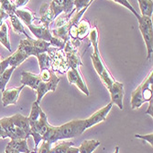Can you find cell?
Masks as SVG:
<instances>
[{
  "mask_svg": "<svg viewBox=\"0 0 153 153\" xmlns=\"http://www.w3.org/2000/svg\"><path fill=\"white\" fill-rule=\"evenodd\" d=\"M24 85H21L20 87L18 88H11V89H7L4 91H2V103L3 106L7 107L11 104H16L19 94L21 90L24 89Z\"/></svg>",
  "mask_w": 153,
  "mask_h": 153,
  "instance_id": "obj_14",
  "label": "cell"
},
{
  "mask_svg": "<svg viewBox=\"0 0 153 153\" xmlns=\"http://www.w3.org/2000/svg\"><path fill=\"white\" fill-rule=\"evenodd\" d=\"M100 141L96 139L85 140L79 148V153H93L97 147L100 146Z\"/></svg>",
  "mask_w": 153,
  "mask_h": 153,
  "instance_id": "obj_21",
  "label": "cell"
},
{
  "mask_svg": "<svg viewBox=\"0 0 153 153\" xmlns=\"http://www.w3.org/2000/svg\"><path fill=\"white\" fill-rule=\"evenodd\" d=\"M37 58L39 61L40 70H43V69H51L52 61H51V57L48 54V53L39 54L37 57Z\"/></svg>",
  "mask_w": 153,
  "mask_h": 153,
  "instance_id": "obj_25",
  "label": "cell"
},
{
  "mask_svg": "<svg viewBox=\"0 0 153 153\" xmlns=\"http://www.w3.org/2000/svg\"><path fill=\"white\" fill-rule=\"evenodd\" d=\"M17 67L16 66H10L7 67L5 71H3L0 74V90L4 91L6 90V86L7 84V82L9 81L14 70H15Z\"/></svg>",
  "mask_w": 153,
  "mask_h": 153,
  "instance_id": "obj_24",
  "label": "cell"
},
{
  "mask_svg": "<svg viewBox=\"0 0 153 153\" xmlns=\"http://www.w3.org/2000/svg\"><path fill=\"white\" fill-rule=\"evenodd\" d=\"M60 78L53 79L51 81H44L40 78L39 74L36 75L31 72H22L20 82L24 86H27L37 92L36 102L39 104L43 96L49 91H55L57 89Z\"/></svg>",
  "mask_w": 153,
  "mask_h": 153,
  "instance_id": "obj_3",
  "label": "cell"
},
{
  "mask_svg": "<svg viewBox=\"0 0 153 153\" xmlns=\"http://www.w3.org/2000/svg\"><path fill=\"white\" fill-rule=\"evenodd\" d=\"M9 118L15 126L22 129L27 135L30 136V126L29 117H26L20 114H16L10 116Z\"/></svg>",
  "mask_w": 153,
  "mask_h": 153,
  "instance_id": "obj_15",
  "label": "cell"
},
{
  "mask_svg": "<svg viewBox=\"0 0 153 153\" xmlns=\"http://www.w3.org/2000/svg\"><path fill=\"white\" fill-rule=\"evenodd\" d=\"M16 16L20 19L26 26H29L30 24L33 23L34 20H37L39 18H36L32 11H30L29 8H17L15 11Z\"/></svg>",
  "mask_w": 153,
  "mask_h": 153,
  "instance_id": "obj_16",
  "label": "cell"
},
{
  "mask_svg": "<svg viewBox=\"0 0 153 153\" xmlns=\"http://www.w3.org/2000/svg\"><path fill=\"white\" fill-rule=\"evenodd\" d=\"M0 44L5 48H7L9 52L12 51L10 41H9V35H8V25L6 22V20L0 25Z\"/></svg>",
  "mask_w": 153,
  "mask_h": 153,
  "instance_id": "obj_17",
  "label": "cell"
},
{
  "mask_svg": "<svg viewBox=\"0 0 153 153\" xmlns=\"http://www.w3.org/2000/svg\"><path fill=\"white\" fill-rule=\"evenodd\" d=\"M113 1H115L116 3H117V4H119V5H122L123 7H125L126 8H128V9H129L134 15L136 16V18L140 15V14H138L136 10H135V8L130 5V3L128 1V0H113Z\"/></svg>",
  "mask_w": 153,
  "mask_h": 153,
  "instance_id": "obj_30",
  "label": "cell"
},
{
  "mask_svg": "<svg viewBox=\"0 0 153 153\" xmlns=\"http://www.w3.org/2000/svg\"><path fill=\"white\" fill-rule=\"evenodd\" d=\"M8 14L6 13L2 8H0V25H1L7 19H8Z\"/></svg>",
  "mask_w": 153,
  "mask_h": 153,
  "instance_id": "obj_34",
  "label": "cell"
},
{
  "mask_svg": "<svg viewBox=\"0 0 153 153\" xmlns=\"http://www.w3.org/2000/svg\"><path fill=\"white\" fill-rule=\"evenodd\" d=\"M138 6L141 12V16L151 18L153 13V2L152 0H137Z\"/></svg>",
  "mask_w": 153,
  "mask_h": 153,
  "instance_id": "obj_22",
  "label": "cell"
},
{
  "mask_svg": "<svg viewBox=\"0 0 153 153\" xmlns=\"http://www.w3.org/2000/svg\"><path fill=\"white\" fill-rule=\"evenodd\" d=\"M107 90L111 96V103H115L120 110H123V98H124V84L121 82L115 80Z\"/></svg>",
  "mask_w": 153,
  "mask_h": 153,
  "instance_id": "obj_11",
  "label": "cell"
},
{
  "mask_svg": "<svg viewBox=\"0 0 153 153\" xmlns=\"http://www.w3.org/2000/svg\"><path fill=\"white\" fill-rule=\"evenodd\" d=\"M91 31V25L88 20L82 19L80 20L77 25V33H78V39L82 41L85 39L87 35H89V32Z\"/></svg>",
  "mask_w": 153,
  "mask_h": 153,
  "instance_id": "obj_20",
  "label": "cell"
},
{
  "mask_svg": "<svg viewBox=\"0 0 153 153\" xmlns=\"http://www.w3.org/2000/svg\"><path fill=\"white\" fill-rule=\"evenodd\" d=\"M114 153H119V147H116L115 152H114Z\"/></svg>",
  "mask_w": 153,
  "mask_h": 153,
  "instance_id": "obj_39",
  "label": "cell"
},
{
  "mask_svg": "<svg viewBox=\"0 0 153 153\" xmlns=\"http://www.w3.org/2000/svg\"><path fill=\"white\" fill-rule=\"evenodd\" d=\"M29 121L30 126V136H33L36 150L40 141H42L43 137L51 129L52 126L49 124L46 114L37 102L32 103Z\"/></svg>",
  "mask_w": 153,
  "mask_h": 153,
  "instance_id": "obj_1",
  "label": "cell"
},
{
  "mask_svg": "<svg viewBox=\"0 0 153 153\" xmlns=\"http://www.w3.org/2000/svg\"><path fill=\"white\" fill-rule=\"evenodd\" d=\"M113 107V103H109L106 106L101 108L100 110L96 111L94 114H93L90 117H88L87 119H85V122H83V131H85L86 129L95 126V124H99L103 121L105 120L107 115L109 114L110 110Z\"/></svg>",
  "mask_w": 153,
  "mask_h": 153,
  "instance_id": "obj_10",
  "label": "cell"
},
{
  "mask_svg": "<svg viewBox=\"0 0 153 153\" xmlns=\"http://www.w3.org/2000/svg\"><path fill=\"white\" fill-rule=\"evenodd\" d=\"M4 153H20V152H19V151H17V150L13 149V148H9V147L7 146V148H6Z\"/></svg>",
  "mask_w": 153,
  "mask_h": 153,
  "instance_id": "obj_38",
  "label": "cell"
},
{
  "mask_svg": "<svg viewBox=\"0 0 153 153\" xmlns=\"http://www.w3.org/2000/svg\"><path fill=\"white\" fill-rule=\"evenodd\" d=\"M9 19H10V21H11V24H12V29L13 31L15 32L16 33L18 34H24L25 36H27V38H31L29 36L24 29V26L22 25V22L20 21V20L16 16L15 13H12V14H9L8 15Z\"/></svg>",
  "mask_w": 153,
  "mask_h": 153,
  "instance_id": "obj_19",
  "label": "cell"
},
{
  "mask_svg": "<svg viewBox=\"0 0 153 153\" xmlns=\"http://www.w3.org/2000/svg\"><path fill=\"white\" fill-rule=\"evenodd\" d=\"M52 1L56 4L64 14H70L74 13V0H52Z\"/></svg>",
  "mask_w": 153,
  "mask_h": 153,
  "instance_id": "obj_23",
  "label": "cell"
},
{
  "mask_svg": "<svg viewBox=\"0 0 153 153\" xmlns=\"http://www.w3.org/2000/svg\"><path fill=\"white\" fill-rule=\"evenodd\" d=\"M66 73H67V78L69 82H70V84H74L78 89L81 90L82 93H85L86 96H89V90L79 69L69 68L66 71Z\"/></svg>",
  "mask_w": 153,
  "mask_h": 153,
  "instance_id": "obj_12",
  "label": "cell"
},
{
  "mask_svg": "<svg viewBox=\"0 0 153 153\" xmlns=\"http://www.w3.org/2000/svg\"><path fill=\"white\" fill-rule=\"evenodd\" d=\"M146 114L150 115L151 117L153 116V103H152V100H150L149 102V107L146 111Z\"/></svg>",
  "mask_w": 153,
  "mask_h": 153,
  "instance_id": "obj_35",
  "label": "cell"
},
{
  "mask_svg": "<svg viewBox=\"0 0 153 153\" xmlns=\"http://www.w3.org/2000/svg\"><path fill=\"white\" fill-rule=\"evenodd\" d=\"M37 153H53V150H52V148H51V144L49 143L48 141L42 140L41 146L38 149Z\"/></svg>",
  "mask_w": 153,
  "mask_h": 153,
  "instance_id": "obj_29",
  "label": "cell"
},
{
  "mask_svg": "<svg viewBox=\"0 0 153 153\" xmlns=\"http://www.w3.org/2000/svg\"><path fill=\"white\" fill-rule=\"evenodd\" d=\"M0 124L2 128L5 130L7 137L10 139H18V138H22V139H27L30 137L29 135H27L22 129L15 126L9 117H3L0 119Z\"/></svg>",
  "mask_w": 153,
  "mask_h": 153,
  "instance_id": "obj_9",
  "label": "cell"
},
{
  "mask_svg": "<svg viewBox=\"0 0 153 153\" xmlns=\"http://www.w3.org/2000/svg\"><path fill=\"white\" fill-rule=\"evenodd\" d=\"M29 1H30V0H16L14 4H15L17 8H21L25 7Z\"/></svg>",
  "mask_w": 153,
  "mask_h": 153,
  "instance_id": "obj_33",
  "label": "cell"
},
{
  "mask_svg": "<svg viewBox=\"0 0 153 153\" xmlns=\"http://www.w3.org/2000/svg\"><path fill=\"white\" fill-rule=\"evenodd\" d=\"M7 136L5 130L2 128L1 124H0V138H7Z\"/></svg>",
  "mask_w": 153,
  "mask_h": 153,
  "instance_id": "obj_37",
  "label": "cell"
},
{
  "mask_svg": "<svg viewBox=\"0 0 153 153\" xmlns=\"http://www.w3.org/2000/svg\"><path fill=\"white\" fill-rule=\"evenodd\" d=\"M83 122L85 119L82 120H73L69 123H66L60 127H54L51 137L49 143L53 144L58 140H64L69 138H74L77 136L82 135L83 132Z\"/></svg>",
  "mask_w": 153,
  "mask_h": 153,
  "instance_id": "obj_4",
  "label": "cell"
},
{
  "mask_svg": "<svg viewBox=\"0 0 153 153\" xmlns=\"http://www.w3.org/2000/svg\"><path fill=\"white\" fill-rule=\"evenodd\" d=\"M66 153H79V148H74V146H71L67 149Z\"/></svg>",
  "mask_w": 153,
  "mask_h": 153,
  "instance_id": "obj_36",
  "label": "cell"
},
{
  "mask_svg": "<svg viewBox=\"0 0 153 153\" xmlns=\"http://www.w3.org/2000/svg\"><path fill=\"white\" fill-rule=\"evenodd\" d=\"M152 82L153 71L151 70L141 84L131 93L130 105L132 110L140 108L143 103L152 100Z\"/></svg>",
  "mask_w": 153,
  "mask_h": 153,
  "instance_id": "obj_5",
  "label": "cell"
},
{
  "mask_svg": "<svg viewBox=\"0 0 153 153\" xmlns=\"http://www.w3.org/2000/svg\"><path fill=\"white\" fill-rule=\"evenodd\" d=\"M0 8H2L8 15L15 13L17 8L11 0H0Z\"/></svg>",
  "mask_w": 153,
  "mask_h": 153,
  "instance_id": "obj_26",
  "label": "cell"
},
{
  "mask_svg": "<svg viewBox=\"0 0 153 153\" xmlns=\"http://www.w3.org/2000/svg\"><path fill=\"white\" fill-rule=\"evenodd\" d=\"M8 66H9V65H8V59L7 58H6L5 60L0 61V74H1L3 71H5Z\"/></svg>",
  "mask_w": 153,
  "mask_h": 153,
  "instance_id": "obj_32",
  "label": "cell"
},
{
  "mask_svg": "<svg viewBox=\"0 0 153 153\" xmlns=\"http://www.w3.org/2000/svg\"><path fill=\"white\" fill-rule=\"evenodd\" d=\"M89 36H90L91 44L94 48V52L91 54V59H92L94 68L96 71V73L98 74V76L100 77L105 88L108 89L113 84V82L115 81V78L112 77L109 70L106 68L105 65L104 64V62L102 60L101 55H100V51L98 48V31H97L96 26H94L93 29H91V31L89 32Z\"/></svg>",
  "mask_w": 153,
  "mask_h": 153,
  "instance_id": "obj_2",
  "label": "cell"
},
{
  "mask_svg": "<svg viewBox=\"0 0 153 153\" xmlns=\"http://www.w3.org/2000/svg\"><path fill=\"white\" fill-rule=\"evenodd\" d=\"M71 146H74V143L72 141H62L52 148V150L53 153H66L67 149Z\"/></svg>",
  "mask_w": 153,
  "mask_h": 153,
  "instance_id": "obj_27",
  "label": "cell"
},
{
  "mask_svg": "<svg viewBox=\"0 0 153 153\" xmlns=\"http://www.w3.org/2000/svg\"><path fill=\"white\" fill-rule=\"evenodd\" d=\"M135 137L137 138H140V139H143V140H146L149 142V145H151L152 147V143H153V134L150 133V134H148V135H145V136H142V135H138V134H136L135 135Z\"/></svg>",
  "mask_w": 153,
  "mask_h": 153,
  "instance_id": "obj_31",
  "label": "cell"
},
{
  "mask_svg": "<svg viewBox=\"0 0 153 153\" xmlns=\"http://www.w3.org/2000/svg\"><path fill=\"white\" fill-rule=\"evenodd\" d=\"M72 15L73 13H63V15L60 16L55 20L53 29L51 31L54 37L62 40L65 43L70 40V35H69V20H70Z\"/></svg>",
  "mask_w": 153,
  "mask_h": 153,
  "instance_id": "obj_7",
  "label": "cell"
},
{
  "mask_svg": "<svg viewBox=\"0 0 153 153\" xmlns=\"http://www.w3.org/2000/svg\"><path fill=\"white\" fill-rule=\"evenodd\" d=\"M7 147L15 149L20 153H30V148L27 144V139L18 138V139H11L10 142L7 144Z\"/></svg>",
  "mask_w": 153,
  "mask_h": 153,
  "instance_id": "obj_18",
  "label": "cell"
},
{
  "mask_svg": "<svg viewBox=\"0 0 153 153\" xmlns=\"http://www.w3.org/2000/svg\"><path fill=\"white\" fill-rule=\"evenodd\" d=\"M94 0H74V9L76 12L82 10L86 7H89L91 3Z\"/></svg>",
  "mask_w": 153,
  "mask_h": 153,
  "instance_id": "obj_28",
  "label": "cell"
},
{
  "mask_svg": "<svg viewBox=\"0 0 153 153\" xmlns=\"http://www.w3.org/2000/svg\"><path fill=\"white\" fill-rule=\"evenodd\" d=\"M48 54L51 57L52 61L51 69L53 71L57 70L60 73H65L69 69V66L66 62V57L62 53L61 49L51 46L48 51Z\"/></svg>",
  "mask_w": 153,
  "mask_h": 153,
  "instance_id": "obj_8",
  "label": "cell"
},
{
  "mask_svg": "<svg viewBox=\"0 0 153 153\" xmlns=\"http://www.w3.org/2000/svg\"><path fill=\"white\" fill-rule=\"evenodd\" d=\"M138 20V28L144 39L145 44L148 51L147 58L149 59L153 52V25L151 18L138 15L137 17Z\"/></svg>",
  "mask_w": 153,
  "mask_h": 153,
  "instance_id": "obj_6",
  "label": "cell"
},
{
  "mask_svg": "<svg viewBox=\"0 0 153 153\" xmlns=\"http://www.w3.org/2000/svg\"><path fill=\"white\" fill-rule=\"evenodd\" d=\"M40 17L38 19L39 24L50 28V25L56 20L57 16L51 3H44L39 9Z\"/></svg>",
  "mask_w": 153,
  "mask_h": 153,
  "instance_id": "obj_13",
  "label": "cell"
}]
</instances>
